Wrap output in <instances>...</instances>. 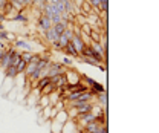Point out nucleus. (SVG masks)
<instances>
[{"instance_id":"1","label":"nucleus","mask_w":159,"mask_h":133,"mask_svg":"<svg viewBox=\"0 0 159 133\" xmlns=\"http://www.w3.org/2000/svg\"><path fill=\"white\" fill-rule=\"evenodd\" d=\"M81 80H83V83H86L87 87H89L90 90H93L95 94L106 92V87H104L101 83H98V81H95V80H92V78H89V76H86V75H81Z\"/></svg>"},{"instance_id":"2","label":"nucleus","mask_w":159,"mask_h":133,"mask_svg":"<svg viewBox=\"0 0 159 133\" xmlns=\"http://www.w3.org/2000/svg\"><path fill=\"white\" fill-rule=\"evenodd\" d=\"M72 37H74V32H72V29L70 28H67L64 32H61L60 34V37H58V43H60V46H61V49L72 40Z\"/></svg>"},{"instance_id":"3","label":"nucleus","mask_w":159,"mask_h":133,"mask_svg":"<svg viewBox=\"0 0 159 133\" xmlns=\"http://www.w3.org/2000/svg\"><path fill=\"white\" fill-rule=\"evenodd\" d=\"M37 25H39V29L41 32H44V31H48L49 28H52V21H51V19H49L48 16H44V14H41L39 17Z\"/></svg>"},{"instance_id":"4","label":"nucleus","mask_w":159,"mask_h":133,"mask_svg":"<svg viewBox=\"0 0 159 133\" xmlns=\"http://www.w3.org/2000/svg\"><path fill=\"white\" fill-rule=\"evenodd\" d=\"M70 43L74 44V48L77 49V52H78V54H81L83 48L86 46V43H84L83 37H81V35H77V34H74V37H72V40H70Z\"/></svg>"},{"instance_id":"5","label":"nucleus","mask_w":159,"mask_h":133,"mask_svg":"<svg viewBox=\"0 0 159 133\" xmlns=\"http://www.w3.org/2000/svg\"><path fill=\"white\" fill-rule=\"evenodd\" d=\"M80 14H83V16H90V14H93V8H92V5L87 2V0H83L81 2V5H80Z\"/></svg>"},{"instance_id":"6","label":"nucleus","mask_w":159,"mask_h":133,"mask_svg":"<svg viewBox=\"0 0 159 133\" xmlns=\"http://www.w3.org/2000/svg\"><path fill=\"white\" fill-rule=\"evenodd\" d=\"M61 51H63V52H64L67 57H70V58H78V55H80L78 52H77V49L74 48V44H72L70 41H69V43H67V44H66V46H64Z\"/></svg>"},{"instance_id":"7","label":"nucleus","mask_w":159,"mask_h":133,"mask_svg":"<svg viewBox=\"0 0 159 133\" xmlns=\"http://www.w3.org/2000/svg\"><path fill=\"white\" fill-rule=\"evenodd\" d=\"M43 35H44V38H46L51 44H52L54 41H58V37H60L58 34L54 31V28H49L48 31H44V32H43Z\"/></svg>"},{"instance_id":"8","label":"nucleus","mask_w":159,"mask_h":133,"mask_svg":"<svg viewBox=\"0 0 159 133\" xmlns=\"http://www.w3.org/2000/svg\"><path fill=\"white\" fill-rule=\"evenodd\" d=\"M14 48H19V49H23V51H32L31 44L26 41V40H14Z\"/></svg>"},{"instance_id":"9","label":"nucleus","mask_w":159,"mask_h":133,"mask_svg":"<svg viewBox=\"0 0 159 133\" xmlns=\"http://www.w3.org/2000/svg\"><path fill=\"white\" fill-rule=\"evenodd\" d=\"M69 25H70V23H67V21H58V23L52 25V28H54V31H55V32L60 35L61 32H64V31L69 28Z\"/></svg>"},{"instance_id":"10","label":"nucleus","mask_w":159,"mask_h":133,"mask_svg":"<svg viewBox=\"0 0 159 133\" xmlns=\"http://www.w3.org/2000/svg\"><path fill=\"white\" fill-rule=\"evenodd\" d=\"M3 72H5V78H11V80H14V78H17L20 75L19 72H17V69H16V66H9Z\"/></svg>"},{"instance_id":"11","label":"nucleus","mask_w":159,"mask_h":133,"mask_svg":"<svg viewBox=\"0 0 159 133\" xmlns=\"http://www.w3.org/2000/svg\"><path fill=\"white\" fill-rule=\"evenodd\" d=\"M32 57H34V52H32V51H21V52H20V58H21L26 64L32 60Z\"/></svg>"},{"instance_id":"12","label":"nucleus","mask_w":159,"mask_h":133,"mask_svg":"<svg viewBox=\"0 0 159 133\" xmlns=\"http://www.w3.org/2000/svg\"><path fill=\"white\" fill-rule=\"evenodd\" d=\"M11 20H14V21H21V23H26V21H28V16H26V14H23V11H21V12H17V14H16V16H12V17H11Z\"/></svg>"},{"instance_id":"13","label":"nucleus","mask_w":159,"mask_h":133,"mask_svg":"<svg viewBox=\"0 0 159 133\" xmlns=\"http://www.w3.org/2000/svg\"><path fill=\"white\" fill-rule=\"evenodd\" d=\"M97 98H98V101H99V106H104L106 107V104H107V92L97 94Z\"/></svg>"},{"instance_id":"14","label":"nucleus","mask_w":159,"mask_h":133,"mask_svg":"<svg viewBox=\"0 0 159 133\" xmlns=\"http://www.w3.org/2000/svg\"><path fill=\"white\" fill-rule=\"evenodd\" d=\"M61 64H64L66 67H72V64H74V61H72V58L70 57H63V60H61Z\"/></svg>"},{"instance_id":"15","label":"nucleus","mask_w":159,"mask_h":133,"mask_svg":"<svg viewBox=\"0 0 159 133\" xmlns=\"http://www.w3.org/2000/svg\"><path fill=\"white\" fill-rule=\"evenodd\" d=\"M97 133H109V129H107V126H99V129L97 130Z\"/></svg>"},{"instance_id":"16","label":"nucleus","mask_w":159,"mask_h":133,"mask_svg":"<svg viewBox=\"0 0 159 133\" xmlns=\"http://www.w3.org/2000/svg\"><path fill=\"white\" fill-rule=\"evenodd\" d=\"M16 40V35L12 34V32H8V38H6V41H14Z\"/></svg>"},{"instance_id":"17","label":"nucleus","mask_w":159,"mask_h":133,"mask_svg":"<svg viewBox=\"0 0 159 133\" xmlns=\"http://www.w3.org/2000/svg\"><path fill=\"white\" fill-rule=\"evenodd\" d=\"M0 31H5V26H3V23H0Z\"/></svg>"},{"instance_id":"18","label":"nucleus","mask_w":159,"mask_h":133,"mask_svg":"<svg viewBox=\"0 0 159 133\" xmlns=\"http://www.w3.org/2000/svg\"><path fill=\"white\" fill-rule=\"evenodd\" d=\"M57 2H60V0H49V3H57Z\"/></svg>"}]
</instances>
